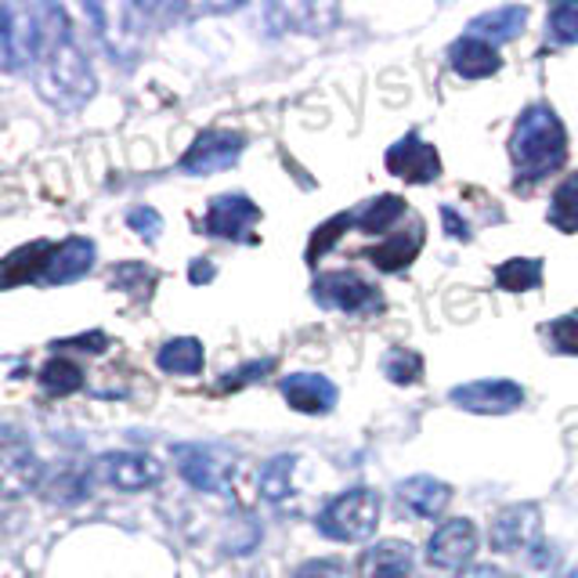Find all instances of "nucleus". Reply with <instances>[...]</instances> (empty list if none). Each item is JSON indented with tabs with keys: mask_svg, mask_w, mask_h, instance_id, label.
I'll list each match as a JSON object with an SVG mask.
<instances>
[{
	"mask_svg": "<svg viewBox=\"0 0 578 578\" xmlns=\"http://www.w3.org/2000/svg\"><path fill=\"white\" fill-rule=\"evenodd\" d=\"M99 260V246L87 236H73L59 246H51L48 260H44V271H40V282L48 286H65V282H76L94 268Z\"/></svg>",
	"mask_w": 578,
	"mask_h": 578,
	"instance_id": "9",
	"label": "nucleus"
},
{
	"mask_svg": "<svg viewBox=\"0 0 578 578\" xmlns=\"http://www.w3.org/2000/svg\"><path fill=\"white\" fill-rule=\"evenodd\" d=\"M314 300H319L322 308L348 311V314L380 311V305H383L380 289L354 271H329L322 279H314Z\"/></svg>",
	"mask_w": 578,
	"mask_h": 578,
	"instance_id": "6",
	"label": "nucleus"
},
{
	"mask_svg": "<svg viewBox=\"0 0 578 578\" xmlns=\"http://www.w3.org/2000/svg\"><path fill=\"white\" fill-rule=\"evenodd\" d=\"M568 578H578V568H575V571H571V575H568Z\"/></svg>",
	"mask_w": 578,
	"mask_h": 578,
	"instance_id": "38",
	"label": "nucleus"
},
{
	"mask_svg": "<svg viewBox=\"0 0 578 578\" xmlns=\"http://www.w3.org/2000/svg\"><path fill=\"white\" fill-rule=\"evenodd\" d=\"M495 282L506 293H528L543 282V260H531V257H514V260H503L495 268Z\"/></svg>",
	"mask_w": 578,
	"mask_h": 578,
	"instance_id": "23",
	"label": "nucleus"
},
{
	"mask_svg": "<svg viewBox=\"0 0 578 578\" xmlns=\"http://www.w3.org/2000/svg\"><path fill=\"white\" fill-rule=\"evenodd\" d=\"M156 365L171 376H196L203 369V343L196 337L167 340L156 354Z\"/></svg>",
	"mask_w": 578,
	"mask_h": 578,
	"instance_id": "21",
	"label": "nucleus"
},
{
	"mask_svg": "<svg viewBox=\"0 0 578 578\" xmlns=\"http://www.w3.org/2000/svg\"><path fill=\"white\" fill-rule=\"evenodd\" d=\"M402 214H405L402 196H380L373 203H365V210H358L354 221L362 231H388Z\"/></svg>",
	"mask_w": 578,
	"mask_h": 578,
	"instance_id": "25",
	"label": "nucleus"
},
{
	"mask_svg": "<svg viewBox=\"0 0 578 578\" xmlns=\"http://www.w3.org/2000/svg\"><path fill=\"white\" fill-rule=\"evenodd\" d=\"M412 560H416V554L409 543H376L373 549H365L362 564H358V578H409Z\"/></svg>",
	"mask_w": 578,
	"mask_h": 578,
	"instance_id": "16",
	"label": "nucleus"
},
{
	"mask_svg": "<svg viewBox=\"0 0 578 578\" xmlns=\"http://www.w3.org/2000/svg\"><path fill=\"white\" fill-rule=\"evenodd\" d=\"M448 485H442L437 477H405L398 485V503L405 506L412 517H442L448 506Z\"/></svg>",
	"mask_w": 578,
	"mask_h": 578,
	"instance_id": "15",
	"label": "nucleus"
},
{
	"mask_svg": "<svg viewBox=\"0 0 578 578\" xmlns=\"http://www.w3.org/2000/svg\"><path fill=\"white\" fill-rule=\"evenodd\" d=\"M380 495L369 488H351L337 495L319 514V531L333 543H365L376 531Z\"/></svg>",
	"mask_w": 578,
	"mask_h": 578,
	"instance_id": "4",
	"label": "nucleus"
},
{
	"mask_svg": "<svg viewBox=\"0 0 578 578\" xmlns=\"http://www.w3.org/2000/svg\"><path fill=\"white\" fill-rule=\"evenodd\" d=\"M546 30L554 44H578V0H568V4H557L549 11Z\"/></svg>",
	"mask_w": 578,
	"mask_h": 578,
	"instance_id": "29",
	"label": "nucleus"
},
{
	"mask_svg": "<svg viewBox=\"0 0 578 578\" xmlns=\"http://www.w3.org/2000/svg\"><path fill=\"white\" fill-rule=\"evenodd\" d=\"M22 44L16 30V11L0 4V73H22Z\"/></svg>",
	"mask_w": 578,
	"mask_h": 578,
	"instance_id": "28",
	"label": "nucleus"
},
{
	"mask_svg": "<svg viewBox=\"0 0 578 578\" xmlns=\"http://www.w3.org/2000/svg\"><path fill=\"white\" fill-rule=\"evenodd\" d=\"M246 148V137L239 131H203L196 142L188 145V153L177 159V171L192 174V177H206V174H217V171H228L236 167L239 156Z\"/></svg>",
	"mask_w": 578,
	"mask_h": 578,
	"instance_id": "5",
	"label": "nucleus"
},
{
	"mask_svg": "<svg viewBox=\"0 0 578 578\" xmlns=\"http://www.w3.org/2000/svg\"><path fill=\"white\" fill-rule=\"evenodd\" d=\"M19 16L25 25L19 30L22 62L30 65L33 87L40 99L51 102L59 113H76L91 102L99 80L91 73L87 54L80 51L73 25H69L65 8L59 4H37L22 8Z\"/></svg>",
	"mask_w": 578,
	"mask_h": 578,
	"instance_id": "1",
	"label": "nucleus"
},
{
	"mask_svg": "<svg viewBox=\"0 0 578 578\" xmlns=\"http://www.w3.org/2000/svg\"><path fill=\"white\" fill-rule=\"evenodd\" d=\"M348 225H354V214H340V217H333V221H329V225H322L319 231H314L311 250H308V260H311V265H314V260H319L322 250H329V246H333V242L343 236V228H348Z\"/></svg>",
	"mask_w": 578,
	"mask_h": 578,
	"instance_id": "31",
	"label": "nucleus"
},
{
	"mask_svg": "<svg viewBox=\"0 0 578 578\" xmlns=\"http://www.w3.org/2000/svg\"><path fill=\"white\" fill-rule=\"evenodd\" d=\"M388 171L402 177V182L423 185V182H434V177L442 174V159H437L434 145L420 142L416 134H405L402 142L388 153Z\"/></svg>",
	"mask_w": 578,
	"mask_h": 578,
	"instance_id": "13",
	"label": "nucleus"
},
{
	"mask_svg": "<svg viewBox=\"0 0 578 578\" xmlns=\"http://www.w3.org/2000/svg\"><path fill=\"white\" fill-rule=\"evenodd\" d=\"M210 279H214V265H203L199 260V265L192 268V282H210Z\"/></svg>",
	"mask_w": 578,
	"mask_h": 578,
	"instance_id": "37",
	"label": "nucleus"
},
{
	"mask_svg": "<svg viewBox=\"0 0 578 578\" xmlns=\"http://www.w3.org/2000/svg\"><path fill=\"white\" fill-rule=\"evenodd\" d=\"M260 221V206L250 196L239 192H225V196L210 199L206 206V236L228 239V242H250L254 225Z\"/></svg>",
	"mask_w": 578,
	"mask_h": 578,
	"instance_id": "7",
	"label": "nucleus"
},
{
	"mask_svg": "<svg viewBox=\"0 0 578 578\" xmlns=\"http://www.w3.org/2000/svg\"><path fill=\"white\" fill-rule=\"evenodd\" d=\"M293 466H297L293 456H275L265 466V474H260V492H265L268 503H286L289 495H293V481H289Z\"/></svg>",
	"mask_w": 578,
	"mask_h": 578,
	"instance_id": "27",
	"label": "nucleus"
},
{
	"mask_svg": "<svg viewBox=\"0 0 578 578\" xmlns=\"http://www.w3.org/2000/svg\"><path fill=\"white\" fill-rule=\"evenodd\" d=\"M127 225L145 242H153V239L163 236V217H159V210H153V206H134V210L127 214Z\"/></svg>",
	"mask_w": 578,
	"mask_h": 578,
	"instance_id": "32",
	"label": "nucleus"
},
{
	"mask_svg": "<svg viewBox=\"0 0 578 578\" xmlns=\"http://www.w3.org/2000/svg\"><path fill=\"white\" fill-rule=\"evenodd\" d=\"M448 59H452V69H456V73L466 76V80H485L492 73H499V65H503L499 51H495L492 44H485V40L471 37V33L452 44Z\"/></svg>",
	"mask_w": 578,
	"mask_h": 578,
	"instance_id": "17",
	"label": "nucleus"
},
{
	"mask_svg": "<svg viewBox=\"0 0 578 578\" xmlns=\"http://www.w3.org/2000/svg\"><path fill=\"white\" fill-rule=\"evenodd\" d=\"M423 246V228H409V231H398L394 239H388L383 246H376V250H369V260L380 268V271H402L409 268L412 260H416Z\"/></svg>",
	"mask_w": 578,
	"mask_h": 578,
	"instance_id": "20",
	"label": "nucleus"
},
{
	"mask_svg": "<svg viewBox=\"0 0 578 578\" xmlns=\"http://www.w3.org/2000/svg\"><path fill=\"white\" fill-rule=\"evenodd\" d=\"M383 373H388V380H394V383H412L423 373V358L409 348H391L388 354H383Z\"/></svg>",
	"mask_w": 578,
	"mask_h": 578,
	"instance_id": "30",
	"label": "nucleus"
},
{
	"mask_svg": "<svg viewBox=\"0 0 578 578\" xmlns=\"http://www.w3.org/2000/svg\"><path fill=\"white\" fill-rule=\"evenodd\" d=\"M448 402L466 412H492V416H499V412H514L525 402V394L510 380H474L452 391Z\"/></svg>",
	"mask_w": 578,
	"mask_h": 578,
	"instance_id": "11",
	"label": "nucleus"
},
{
	"mask_svg": "<svg viewBox=\"0 0 578 578\" xmlns=\"http://www.w3.org/2000/svg\"><path fill=\"white\" fill-rule=\"evenodd\" d=\"M105 466V481L116 485L123 492H142V488H153L159 485L163 477V466L156 456H145V452H109L102 460Z\"/></svg>",
	"mask_w": 578,
	"mask_h": 578,
	"instance_id": "14",
	"label": "nucleus"
},
{
	"mask_svg": "<svg viewBox=\"0 0 578 578\" xmlns=\"http://www.w3.org/2000/svg\"><path fill=\"white\" fill-rule=\"evenodd\" d=\"M442 217H445V228H448V236H456V239H471V228H466L463 217L452 210V206H442Z\"/></svg>",
	"mask_w": 578,
	"mask_h": 578,
	"instance_id": "36",
	"label": "nucleus"
},
{
	"mask_svg": "<svg viewBox=\"0 0 578 578\" xmlns=\"http://www.w3.org/2000/svg\"><path fill=\"white\" fill-rule=\"evenodd\" d=\"M84 16H91L99 22V37L105 51L113 54L116 65H134L137 62V51L145 44V30H148V19H153V8H142V4H116V8H105V4H84Z\"/></svg>",
	"mask_w": 578,
	"mask_h": 578,
	"instance_id": "3",
	"label": "nucleus"
},
{
	"mask_svg": "<svg viewBox=\"0 0 578 578\" xmlns=\"http://www.w3.org/2000/svg\"><path fill=\"white\" fill-rule=\"evenodd\" d=\"M279 391H282L289 409L308 412V416H326V412H333L337 409V398H340L337 394V383L319 376V373H293V376H286L279 383Z\"/></svg>",
	"mask_w": 578,
	"mask_h": 578,
	"instance_id": "12",
	"label": "nucleus"
},
{
	"mask_svg": "<svg viewBox=\"0 0 578 578\" xmlns=\"http://www.w3.org/2000/svg\"><path fill=\"white\" fill-rule=\"evenodd\" d=\"M174 456H177V466H182V477L196 492H214V495L228 492L231 463L217 448H210V445H174Z\"/></svg>",
	"mask_w": 578,
	"mask_h": 578,
	"instance_id": "8",
	"label": "nucleus"
},
{
	"mask_svg": "<svg viewBox=\"0 0 578 578\" xmlns=\"http://www.w3.org/2000/svg\"><path fill=\"white\" fill-rule=\"evenodd\" d=\"M260 373H271V358H265V362H254V365H242V369H236V373H228V380H221V391L246 388V383H254Z\"/></svg>",
	"mask_w": 578,
	"mask_h": 578,
	"instance_id": "34",
	"label": "nucleus"
},
{
	"mask_svg": "<svg viewBox=\"0 0 578 578\" xmlns=\"http://www.w3.org/2000/svg\"><path fill=\"white\" fill-rule=\"evenodd\" d=\"M293 578H343V568L337 560H308Z\"/></svg>",
	"mask_w": 578,
	"mask_h": 578,
	"instance_id": "35",
	"label": "nucleus"
},
{
	"mask_svg": "<svg viewBox=\"0 0 578 578\" xmlns=\"http://www.w3.org/2000/svg\"><path fill=\"white\" fill-rule=\"evenodd\" d=\"M549 225H557L560 231H578V171L568 174L554 192V203H549Z\"/></svg>",
	"mask_w": 578,
	"mask_h": 578,
	"instance_id": "26",
	"label": "nucleus"
},
{
	"mask_svg": "<svg viewBox=\"0 0 578 578\" xmlns=\"http://www.w3.org/2000/svg\"><path fill=\"white\" fill-rule=\"evenodd\" d=\"M48 242H30L22 246L19 254L4 257V265H0V289L16 286V282H30V279H40V271H44V260H48Z\"/></svg>",
	"mask_w": 578,
	"mask_h": 578,
	"instance_id": "22",
	"label": "nucleus"
},
{
	"mask_svg": "<svg viewBox=\"0 0 578 578\" xmlns=\"http://www.w3.org/2000/svg\"><path fill=\"white\" fill-rule=\"evenodd\" d=\"M40 388L48 394H73L84 388V373H80L76 362H69V358H51L40 369Z\"/></svg>",
	"mask_w": 578,
	"mask_h": 578,
	"instance_id": "24",
	"label": "nucleus"
},
{
	"mask_svg": "<svg viewBox=\"0 0 578 578\" xmlns=\"http://www.w3.org/2000/svg\"><path fill=\"white\" fill-rule=\"evenodd\" d=\"M539 535V510L535 506H514V510L499 514L492 528V546L499 549V554H514L528 539Z\"/></svg>",
	"mask_w": 578,
	"mask_h": 578,
	"instance_id": "18",
	"label": "nucleus"
},
{
	"mask_svg": "<svg viewBox=\"0 0 578 578\" xmlns=\"http://www.w3.org/2000/svg\"><path fill=\"white\" fill-rule=\"evenodd\" d=\"M474 554H477V528L463 517L442 525L434 531V539L426 543V560L445 571H460L463 564L474 560Z\"/></svg>",
	"mask_w": 578,
	"mask_h": 578,
	"instance_id": "10",
	"label": "nucleus"
},
{
	"mask_svg": "<svg viewBox=\"0 0 578 578\" xmlns=\"http://www.w3.org/2000/svg\"><path fill=\"white\" fill-rule=\"evenodd\" d=\"M525 25H528V8L525 4L495 8V11H485V16L471 22V37L485 40V44H503V40L520 37Z\"/></svg>",
	"mask_w": 578,
	"mask_h": 578,
	"instance_id": "19",
	"label": "nucleus"
},
{
	"mask_svg": "<svg viewBox=\"0 0 578 578\" xmlns=\"http://www.w3.org/2000/svg\"><path fill=\"white\" fill-rule=\"evenodd\" d=\"M510 156L520 177L543 182L546 174L560 171L564 159H568V131H564V123L546 105H535L517 120L510 137Z\"/></svg>",
	"mask_w": 578,
	"mask_h": 578,
	"instance_id": "2",
	"label": "nucleus"
},
{
	"mask_svg": "<svg viewBox=\"0 0 578 578\" xmlns=\"http://www.w3.org/2000/svg\"><path fill=\"white\" fill-rule=\"evenodd\" d=\"M549 340L564 354H578V314H564L554 326H549Z\"/></svg>",
	"mask_w": 578,
	"mask_h": 578,
	"instance_id": "33",
	"label": "nucleus"
}]
</instances>
